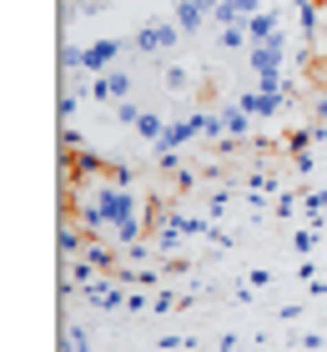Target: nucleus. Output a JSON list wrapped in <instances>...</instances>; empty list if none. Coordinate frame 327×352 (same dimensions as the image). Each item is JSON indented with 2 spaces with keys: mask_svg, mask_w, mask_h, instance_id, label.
Instances as JSON below:
<instances>
[{
  "mask_svg": "<svg viewBox=\"0 0 327 352\" xmlns=\"http://www.w3.org/2000/svg\"><path fill=\"white\" fill-rule=\"evenodd\" d=\"M86 91L151 146L232 136L282 96L287 41L267 0H176L76 56Z\"/></svg>",
  "mask_w": 327,
  "mask_h": 352,
  "instance_id": "1",
  "label": "nucleus"
}]
</instances>
